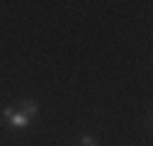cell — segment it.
<instances>
[{"instance_id": "1", "label": "cell", "mask_w": 153, "mask_h": 146, "mask_svg": "<svg viewBox=\"0 0 153 146\" xmlns=\"http://www.w3.org/2000/svg\"><path fill=\"white\" fill-rule=\"evenodd\" d=\"M3 115H5V119L10 122V127H15V129H25V127H29V117L22 115V112H15L12 107H7Z\"/></svg>"}, {"instance_id": "2", "label": "cell", "mask_w": 153, "mask_h": 146, "mask_svg": "<svg viewBox=\"0 0 153 146\" xmlns=\"http://www.w3.org/2000/svg\"><path fill=\"white\" fill-rule=\"evenodd\" d=\"M39 112V107H36V102L34 100H22V115H27L29 119Z\"/></svg>"}, {"instance_id": "3", "label": "cell", "mask_w": 153, "mask_h": 146, "mask_svg": "<svg viewBox=\"0 0 153 146\" xmlns=\"http://www.w3.org/2000/svg\"><path fill=\"white\" fill-rule=\"evenodd\" d=\"M80 144H83V146H92L95 141H92V136H88V134H85V136L80 139Z\"/></svg>"}]
</instances>
